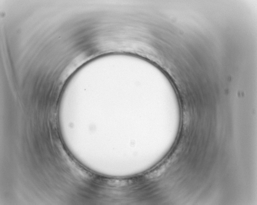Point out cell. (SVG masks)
Wrapping results in <instances>:
<instances>
[{
    "instance_id": "obj_1",
    "label": "cell",
    "mask_w": 257,
    "mask_h": 205,
    "mask_svg": "<svg viewBox=\"0 0 257 205\" xmlns=\"http://www.w3.org/2000/svg\"><path fill=\"white\" fill-rule=\"evenodd\" d=\"M126 182L124 181H120V180H111L109 182V184L111 186H122V185H125Z\"/></svg>"
}]
</instances>
